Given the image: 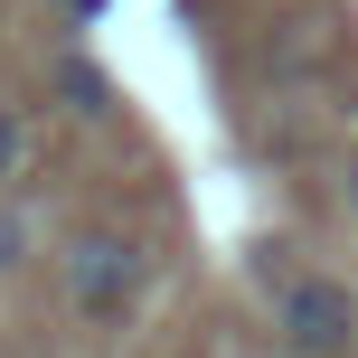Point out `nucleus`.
I'll return each mask as SVG.
<instances>
[{"instance_id": "nucleus-1", "label": "nucleus", "mask_w": 358, "mask_h": 358, "mask_svg": "<svg viewBox=\"0 0 358 358\" xmlns=\"http://www.w3.org/2000/svg\"><path fill=\"white\" fill-rule=\"evenodd\" d=\"M151 283V245L123 227H76L66 236V302L85 311V321H123L132 302H142Z\"/></svg>"}, {"instance_id": "nucleus-2", "label": "nucleus", "mask_w": 358, "mask_h": 358, "mask_svg": "<svg viewBox=\"0 0 358 358\" xmlns=\"http://www.w3.org/2000/svg\"><path fill=\"white\" fill-rule=\"evenodd\" d=\"M273 340H283V358H349L358 349V292L340 273H283Z\"/></svg>"}, {"instance_id": "nucleus-3", "label": "nucleus", "mask_w": 358, "mask_h": 358, "mask_svg": "<svg viewBox=\"0 0 358 358\" xmlns=\"http://www.w3.org/2000/svg\"><path fill=\"white\" fill-rule=\"evenodd\" d=\"M29 161H38V123H29V104H10V94H0V189H10Z\"/></svg>"}, {"instance_id": "nucleus-4", "label": "nucleus", "mask_w": 358, "mask_h": 358, "mask_svg": "<svg viewBox=\"0 0 358 358\" xmlns=\"http://www.w3.org/2000/svg\"><path fill=\"white\" fill-rule=\"evenodd\" d=\"M57 94H66V113H113V85L85 66V57H66V66H57Z\"/></svg>"}, {"instance_id": "nucleus-5", "label": "nucleus", "mask_w": 358, "mask_h": 358, "mask_svg": "<svg viewBox=\"0 0 358 358\" xmlns=\"http://www.w3.org/2000/svg\"><path fill=\"white\" fill-rule=\"evenodd\" d=\"M340 189H349V217H358V151H349V179H340Z\"/></svg>"}]
</instances>
